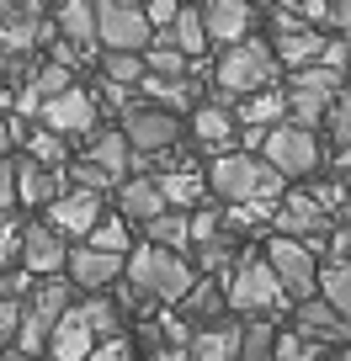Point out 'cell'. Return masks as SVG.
Returning <instances> with one entry per match:
<instances>
[{"label": "cell", "instance_id": "e575fe53", "mask_svg": "<svg viewBox=\"0 0 351 361\" xmlns=\"http://www.w3.org/2000/svg\"><path fill=\"white\" fill-rule=\"evenodd\" d=\"M192 250H197V266H203V271H224L229 255H234V234L224 228V234H213V239H197Z\"/></svg>", "mask_w": 351, "mask_h": 361}, {"label": "cell", "instance_id": "f6af8a7d", "mask_svg": "<svg viewBox=\"0 0 351 361\" xmlns=\"http://www.w3.org/2000/svg\"><path fill=\"white\" fill-rule=\"evenodd\" d=\"M176 11H182V0H144V16L155 27H170V22H176Z\"/></svg>", "mask_w": 351, "mask_h": 361}, {"label": "cell", "instance_id": "277c9868", "mask_svg": "<svg viewBox=\"0 0 351 361\" xmlns=\"http://www.w3.org/2000/svg\"><path fill=\"white\" fill-rule=\"evenodd\" d=\"M261 154H266V165L282 180H293V176L319 170V138H314V128H304V123H277L261 138Z\"/></svg>", "mask_w": 351, "mask_h": 361}, {"label": "cell", "instance_id": "f907efd6", "mask_svg": "<svg viewBox=\"0 0 351 361\" xmlns=\"http://www.w3.org/2000/svg\"><path fill=\"white\" fill-rule=\"evenodd\" d=\"M335 255H340V260H351V224H346V228H335Z\"/></svg>", "mask_w": 351, "mask_h": 361}, {"label": "cell", "instance_id": "cb8c5ba5", "mask_svg": "<svg viewBox=\"0 0 351 361\" xmlns=\"http://www.w3.org/2000/svg\"><path fill=\"white\" fill-rule=\"evenodd\" d=\"M85 159H96V165L117 180L123 170H133V144H128L123 128H107V133H91V154Z\"/></svg>", "mask_w": 351, "mask_h": 361}, {"label": "cell", "instance_id": "f1b7e54d", "mask_svg": "<svg viewBox=\"0 0 351 361\" xmlns=\"http://www.w3.org/2000/svg\"><path fill=\"white\" fill-rule=\"evenodd\" d=\"M319 298L351 319V260H330V266L319 271Z\"/></svg>", "mask_w": 351, "mask_h": 361}, {"label": "cell", "instance_id": "5b68a950", "mask_svg": "<svg viewBox=\"0 0 351 361\" xmlns=\"http://www.w3.org/2000/svg\"><path fill=\"white\" fill-rule=\"evenodd\" d=\"M123 133L133 144V165L149 154H165V149L182 144V117L170 106H128L123 112Z\"/></svg>", "mask_w": 351, "mask_h": 361}, {"label": "cell", "instance_id": "ffe728a7", "mask_svg": "<svg viewBox=\"0 0 351 361\" xmlns=\"http://www.w3.org/2000/svg\"><path fill=\"white\" fill-rule=\"evenodd\" d=\"M239 340H245V324H203L192 335V361H239Z\"/></svg>", "mask_w": 351, "mask_h": 361}, {"label": "cell", "instance_id": "7402d4cb", "mask_svg": "<svg viewBox=\"0 0 351 361\" xmlns=\"http://www.w3.org/2000/svg\"><path fill=\"white\" fill-rule=\"evenodd\" d=\"M325 43L330 37H319L314 27H298V32H287V37H272V54H277V64H287V69H309V64L325 59Z\"/></svg>", "mask_w": 351, "mask_h": 361}, {"label": "cell", "instance_id": "8992f818", "mask_svg": "<svg viewBox=\"0 0 351 361\" xmlns=\"http://www.w3.org/2000/svg\"><path fill=\"white\" fill-rule=\"evenodd\" d=\"M282 282H277V271L266 266V255H250L245 266L234 271V282H229V308H239V314H256V319H266V314H277L282 308Z\"/></svg>", "mask_w": 351, "mask_h": 361}, {"label": "cell", "instance_id": "484cf974", "mask_svg": "<svg viewBox=\"0 0 351 361\" xmlns=\"http://www.w3.org/2000/svg\"><path fill=\"white\" fill-rule=\"evenodd\" d=\"M144 234H149V245H165V250H192V218L186 213H160V218H149L144 224Z\"/></svg>", "mask_w": 351, "mask_h": 361}, {"label": "cell", "instance_id": "9a60e30c", "mask_svg": "<svg viewBox=\"0 0 351 361\" xmlns=\"http://www.w3.org/2000/svg\"><path fill=\"white\" fill-rule=\"evenodd\" d=\"M293 319H298V335L319 340V345H346L351 340V319L340 314V308H330L325 298H304Z\"/></svg>", "mask_w": 351, "mask_h": 361}, {"label": "cell", "instance_id": "30bf717a", "mask_svg": "<svg viewBox=\"0 0 351 361\" xmlns=\"http://www.w3.org/2000/svg\"><path fill=\"white\" fill-rule=\"evenodd\" d=\"M69 282L75 287H91V293H102V287H112L117 276H128V255H117V250H96V245H80L69 250Z\"/></svg>", "mask_w": 351, "mask_h": 361}, {"label": "cell", "instance_id": "603a6c76", "mask_svg": "<svg viewBox=\"0 0 351 361\" xmlns=\"http://www.w3.org/2000/svg\"><path fill=\"white\" fill-rule=\"evenodd\" d=\"M59 32L75 48L102 43V37H96V0H59Z\"/></svg>", "mask_w": 351, "mask_h": 361}, {"label": "cell", "instance_id": "1f68e13d", "mask_svg": "<svg viewBox=\"0 0 351 361\" xmlns=\"http://www.w3.org/2000/svg\"><path fill=\"white\" fill-rule=\"evenodd\" d=\"M239 361H277V329H272V319H256V324H245Z\"/></svg>", "mask_w": 351, "mask_h": 361}, {"label": "cell", "instance_id": "74e56055", "mask_svg": "<svg viewBox=\"0 0 351 361\" xmlns=\"http://www.w3.org/2000/svg\"><path fill=\"white\" fill-rule=\"evenodd\" d=\"M325 128H330V138H335L340 149H351V85L340 90L335 102H330V117H325Z\"/></svg>", "mask_w": 351, "mask_h": 361}, {"label": "cell", "instance_id": "9c48e42d", "mask_svg": "<svg viewBox=\"0 0 351 361\" xmlns=\"http://www.w3.org/2000/svg\"><path fill=\"white\" fill-rule=\"evenodd\" d=\"M37 117H43V128H54V133H64V138H91L96 133V102L80 85H69L64 96L43 102Z\"/></svg>", "mask_w": 351, "mask_h": 361}, {"label": "cell", "instance_id": "5bb4252c", "mask_svg": "<svg viewBox=\"0 0 351 361\" xmlns=\"http://www.w3.org/2000/svg\"><path fill=\"white\" fill-rule=\"evenodd\" d=\"M277 234H287V239H304V245H314V239H325L330 234V224L335 218L325 213V207L314 202V197H287L282 207H277Z\"/></svg>", "mask_w": 351, "mask_h": 361}, {"label": "cell", "instance_id": "d6986e66", "mask_svg": "<svg viewBox=\"0 0 351 361\" xmlns=\"http://www.w3.org/2000/svg\"><path fill=\"white\" fill-rule=\"evenodd\" d=\"M117 207H123L128 224H149V218L170 213L165 192H160V176H133V180H123V192H117Z\"/></svg>", "mask_w": 351, "mask_h": 361}, {"label": "cell", "instance_id": "d6a6232c", "mask_svg": "<svg viewBox=\"0 0 351 361\" xmlns=\"http://www.w3.org/2000/svg\"><path fill=\"white\" fill-rule=\"evenodd\" d=\"M160 192H165L170 207H192L203 197V180L192 176V165H182V170H170V176H160Z\"/></svg>", "mask_w": 351, "mask_h": 361}, {"label": "cell", "instance_id": "f5cc1de1", "mask_svg": "<svg viewBox=\"0 0 351 361\" xmlns=\"http://www.w3.org/2000/svg\"><path fill=\"white\" fill-rule=\"evenodd\" d=\"M335 165H340V176H351V149H340V159H335Z\"/></svg>", "mask_w": 351, "mask_h": 361}, {"label": "cell", "instance_id": "d4e9b609", "mask_svg": "<svg viewBox=\"0 0 351 361\" xmlns=\"http://www.w3.org/2000/svg\"><path fill=\"white\" fill-rule=\"evenodd\" d=\"M330 102H335V96H330V90H319V85H304V80H293V85H287V117H293V123H304V128H319L330 117Z\"/></svg>", "mask_w": 351, "mask_h": 361}, {"label": "cell", "instance_id": "b9f144b4", "mask_svg": "<svg viewBox=\"0 0 351 361\" xmlns=\"http://www.w3.org/2000/svg\"><path fill=\"white\" fill-rule=\"evenodd\" d=\"M224 213H218V207H197V213H192V245H197V239H213V234H224Z\"/></svg>", "mask_w": 351, "mask_h": 361}, {"label": "cell", "instance_id": "681fc988", "mask_svg": "<svg viewBox=\"0 0 351 361\" xmlns=\"http://www.w3.org/2000/svg\"><path fill=\"white\" fill-rule=\"evenodd\" d=\"M330 22H335L340 32H351V0H330Z\"/></svg>", "mask_w": 351, "mask_h": 361}, {"label": "cell", "instance_id": "6da1fadb", "mask_svg": "<svg viewBox=\"0 0 351 361\" xmlns=\"http://www.w3.org/2000/svg\"><path fill=\"white\" fill-rule=\"evenodd\" d=\"M208 192L218 202H277L282 192V176L266 165V154L256 149H224V154L208 165Z\"/></svg>", "mask_w": 351, "mask_h": 361}, {"label": "cell", "instance_id": "ab89813d", "mask_svg": "<svg viewBox=\"0 0 351 361\" xmlns=\"http://www.w3.org/2000/svg\"><path fill=\"white\" fill-rule=\"evenodd\" d=\"M91 245H96V250H117V255H128V218H102V224L91 228Z\"/></svg>", "mask_w": 351, "mask_h": 361}, {"label": "cell", "instance_id": "7bdbcfd3", "mask_svg": "<svg viewBox=\"0 0 351 361\" xmlns=\"http://www.w3.org/2000/svg\"><path fill=\"white\" fill-rule=\"evenodd\" d=\"M22 329V298H0V345H11Z\"/></svg>", "mask_w": 351, "mask_h": 361}, {"label": "cell", "instance_id": "4fadbf2b", "mask_svg": "<svg viewBox=\"0 0 351 361\" xmlns=\"http://www.w3.org/2000/svg\"><path fill=\"white\" fill-rule=\"evenodd\" d=\"M48 224L59 228V234H75V239H91V228L102 224V192H91V186H75V192H64L54 207H48Z\"/></svg>", "mask_w": 351, "mask_h": 361}, {"label": "cell", "instance_id": "836d02e7", "mask_svg": "<svg viewBox=\"0 0 351 361\" xmlns=\"http://www.w3.org/2000/svg\"><path fill=\"white\" fill-rule=\"evenodd\" d=\"M27 154L37 165H54V170H69V149H64V133L43 128V133H27Z\"/></svg>", "mask_w": 351, "mask_h": 361}, {"label": "cell", "instance_id": "44dd1931", "mask_svg": "<svg viewBox=\"0 0 351 361\" xmlns=\"http://www.w3.org/2000/svg\"><path fill=\"white\" fill-rule=\"evenodd\" d=\"M234 133H239L234 112H229L224 102H208V106H197V112H192V138L203 149H218V154H224V149L234 144Z\"/></svg>", "mask_w": 351, "mask_h": 361}, {"label": "cell", "instance_id": "d590c367", "mask_svg": "<svg viewBox=\"0 0 351 361\" xmlns=\"http://www.w3.org/2000/svg\"><path fill=\"white\" fill-rule=\"evenodd\" d=\"M277 361H325V345L309 335H277Z\"/></svg>", "mask_w": 351, "mask_h": 361}, {"label": "cell", "instance_id": "8d00e7d4", "mask_svg": "<svg viewBox=\"0 0 351 361\" xmlns=\"http://www.w3.org/2000/svg\"><path fill=\"white\" fill-rule=\"evenodd\" d=\"M69 85H75V75H69V64H59V59H54V64H48V69H37V75H32V90H37V96H43V102H54V96H64Z\"/></svg>", "mask_w": 351, "mask_h": 361}, {"label": "cell", "instance_id": "2e32d148", "mask_svg": "<svg viewBox=\"0 0 351 361\" xmlns=\"http://www.w3.org/2000/svg\"><path fill=\"white\" fill-rule=\"evenodd\" d=\"M59 197H64V170H54V165H37L32 154L16 165V202H27V207H54Z\"/></svg>", "mask_w": 351, "mask_h": 361}, {"label": "cell", "instance_id": "f546056e", "mask_svg": "<svg viewBox=\"0 0 351 361\" xmlns=\"http://www.w3.org/2000/svg\"><path fill=\"white\" fill-rule=\"evenodd\" d=\"M239 117H245V123H256V128H266V123L277 128V123L287 117V90H277V85L256 90V96L245 102V112H239Z\"/></svg>", "mask_w": 351, "mask_h": 361}, {"label": "cell", "instance_id": "4dcf8cb0", "mask_svg": "<svg viewBox=\"0 0 351 361\" xmlns=\"http://www.w3.org/2000/svg\"><path fill=\"white\" fill-rule=\"evenodd\" d=\"M102 69H107V80H112V85H138V80L149 75L144 54H133V48H107Z\"/></svg>", "mask_w": 351, "mask_h": 361}, {"label": "cell", "instance_id": "8fae6325", "mask_svg": "<svg viewBox=\"0 0 351 361\" xmlns=\"http://www.w3.org/2000/svg\"><path fill=\"white\" fill-rule=\"evenodd\" d=\"M37 37H48L43 0H22L11 11H0V59H22Z\"/></svg>", "mask_w": 351, "mask_h": 361}, {"label": "cell", "instance_id": "7dc6e473", "mask_svg": "<svg viewBox=\"0 0 351 361\" xmlns=\"http://www.w3.org/2000/svg\"><path fill=\"white\" fill-rule=\"evenodd\" d=\"M346 59H351V43L330 37V43H325V59H319V64H330V69H340V75H346Z\"/></svg>", "mask_w": 351, "mask_h": 361}, {"label": "cell", "instance_id": "bcb514c9", "mask_svg": "<svg viewBox=\"0 0 351 361\" xmlns=\"http://www.w3.org/2000/svg\"><path fill=\"white\" fill-rule=\"evenodd\" d=\"M16 202V159L0 154V207H11Z\"/></svg>", "mask_w": 351, "mask_h": 361}, {"label": "cell", "instance_id": "816d5d0a", "mask_svg": "<svg viewBox=\"0 0 351 361\" xmlns=\"http://www.w3.org/2000/svg\"><path fill=\"white\" fill-rule=\"evenodd\" d=\"M11 138H16V123H6V117H0V154L11 149Z\"/></svg>", "mask_w": 351, "mask_h": 361}, {"label": "cell", "instance_id": "db71d44e", "mask_svg": "<svg viewBox=\"0 0 351 361\" xmlns=\"http://www.w3.org/2000/svg\"><path fill=\"white\" fill-rule=\"evenodd\" d=\"M6 361H37V356H27V350H11V356H6Z\"/></svg>", "mask_w": 351, "mask_h": 361}, {"label": "cell", "instance_id": "3957f363", "mask_svg": "<svg viewBox=\"0 0 351 361\" xmlns=\"http://www.w3.org/2000/svg\"><path fill=\"white\" fill-rule=\"evenodd\" d=\"M277 54L272 43H250V37H239V43H229L224 54H218V102H229V96H256V90L277 85Z\"/></svg>", "mask_w": 351, "mask_h": 361}, {"label": "cell", "instance_id": "83f0119b", "mask_svg": "<svg viewBox=\"0 0 351 361\" xmlns=\"http://www.w3.org/2000/svg\"><path fill=\"white\" fill-rule=\"evenodd\" d=\"M170 37H176V48H182L186 59L203 54L208 48V22H203V6H182L176 11V22H170Z\"/></svg>", "mask_w": 351, "mask_h": 361}, {"label": "cell", "instance_id": "ee69618b", "mask_svg": "<svg viewBox=\"0 0 351 361\" xmlns=\"http://www.w3.org/2000/svg\"><path fill=\"white\" fill-rule=\"evenodd\" d=\"M277 6H287L304 22H330V0H277Z\"/></svg>", "mask_w": 351, "mask_h": 361}, {"label": "cell", "instance_id": "52a82bcc", "mask_svg": "<svg viewBox=\"0 0 351 361\" xmlns=\"http://www.w3.org/2000/svg\"><path fill=\"white\" fill-rule=\"evenodd\" d=\"M96 37L107 48H133L144 54L149 37H155V22L144 16L138 0H96Z\"/></svg>", "mask_w": 351, "mask_h": 361}, {"label": "cell", "instance_id": "e0dca14e", "mask_svg": "<svg viewBox=\"0 0 351 361\" xmlns=\"http://www.w3.org/2000/svg\"><path fill=\"white\" fill-rule=\"evenodd\" d=\"M96 340H102V335L91 329V319L80 314V308H69V314L54 324V340H48V356H54V361H91Z\"/></svg>", "mask_w": 351, "mask_h": 361}, {"label": "cell", "instance_id": "9f6ffc18", "mask_svg": "<svg viewBox=\"0 0 351 361\" xmlns=\"http://www.w3.org/2000/svg\"><path fill=\"white\" fill-rule=\"evenodd\" d=\"M11 6H22V0H0V11H11Z\"/></svg>", "mask_w": 351, "mask_h": 361}, {"label": "cell", "instance_id": "11a10c76", "mask_svg": "<svg viewBox=\"0 0 351 361\" xmlns=\"http://www.w3.org/2000/svg\"><path fill=\"white\" fill-rule=\"evenodd\" d=\"M335 361H351V345H340V350H335Z\"/></svg>", "mask_w": 351, "mask_h": 361}, {"label": "cell", "instance_id": "c3c4849f", "mask_svg": "<svg viewBox=\"0 0 351 361\" xmlns=\"http://www.w3.org/2000/svg\"><path fill=\"white\" fill-rule=\"evenodd\" d=\"M91 361H128V340L123 335H107V345L91 350Z\"/></svg>", "mask_w": 351, "mask_h": 361}, {"label": "cell", "instance_id": "4316f807", "mask_svg": "<svg viewBox=\"0 0 351 361\" xmlns=\"http://www.w3.org/2000/svg\"><path fill=\"white\" fill-rule=\"evenodd\" d=\"M229 308V293H218V282H192V293L182 298V314L186 319H203V324H218V314Z\"/></svg>", "mask_w": 351, "mask_h": 361}, {"label": "cell", "instance_id": "ba28073f", "mask_svg": "<svg viewBox=\"0 0 351 361\" xmlns=\"http://www.w3.org/2000/svg\"><path fill=\"white\" fill-rule=\"evenodd\" d=\"M266 266L277 271V282H282L287 298H314V282H319V266H314V250L304 245V239H287L277 234L272 245H266Z\"/></svg>", "mask_w": 351, "mask_h": 361}, {"label": "cell", "instance_id": "7c38bea8", "mask_svg": "<svg viewBox=\"0 0 351 361\" xmlns=\"http://www.w3.org/2000/svg\"><path fill=\"white\" fill-rule=\"evenodd\" d=\"M22 266H27V276H59V271L69 266V245H64V234H59L54 224H32V228H22Z\"/></svg>", "mask_w": 351, "mask_h": 361}, {"label": "cell", "instance_id": "ac0fdd59", "mask_svg": "<svg viewBox=\"0 0 351 361\" xmlns=\"http://www.w3.org/2000/svg\"><path fill=\"white\" fill-rule=\"evenodd\" d=\"M250 16L256 6L250 0H203V22H208V43H239L250 32Z\"/></svg>", "mask_w": 351, "mask_h": 361}, {"label": "cell", "instance_id": "60d3db41", "mask_svg": "<svg viewBox=\"0 0 351 361\" xmlns=\"http://www.w3.org/2000/svg\"><path fill=\"white\" fill-rule=\"evenodd\" d=\"M64 176L75 180V186H91V192H107V186H112V176H107V170L96 165V159H80V165H69Z\"/></svg>", "mask_w": 351, "mask_h": 361}, {"label": "cell", "instance_id": "f35d334b", "mask_svg": "<svg viewBox=\"0 0 351 361\" xmlns=\"http://www.w3.org/2000/svg\"><path fill=\"white\" fill-rule=\"evenodd\" d=\"M80 314H85V319H91V329H96V335H117V303H112V298H85V303H80Z\"/></svg>", "mask_w": 351, "mask_h": 361}, {"label": "cell", "instance_id": "6f0895ef", "mask_svg": "<svg viewBox=\"0 0 351 361\" xmlns=\"http://www.w3.org/2000/svg\"><path fill=\"white\" fill-rule=\"evenodd\" d=\"M250 6H277V0H250Z\"/></svg>", "mask_w": 351, "mask_h": 361}, {"label": "cell", "instance_id": "7a4b0ae2", "mask_svg": "<svg viewBox=\"0 0 351 361\" xmlns=\"http://www.w3.org/2000/svg\"><path fill=\"white\" fill-rule=\"evenodd\" d=\"M128 282L138 293H149L155 303H182L192 293V266H186L182 250H165V245H144V250H128Z\"/></svg>", "mask_w": 351, "mask_h": 361}, {"label": "cell", "instance_id": "91938a15", "mask_svg": "<svg viewBox=\"0 0 351 361\" xmlns=\"http://www.w3.org/2000/svg\"><path fill=\"white\" fill-rule=\"evenodd\" d=\"M0 102H6V80H0Z\"/></svg>", "mask_w": 351, "mask_h": 361}, {"label": "cell", "instance_id": "680465c9", "mask_svg": "<svg viewBox=\"0 0 351 361\" xmlns=\"http://www.w3.org/2000/svg\"><path fill=\"white\" fill-rule=\"evenodd\" d=\"M346 85H351V59H346Z\"/></svg>", "mask_w": 351, "mask_h": 361}]
</instances>
